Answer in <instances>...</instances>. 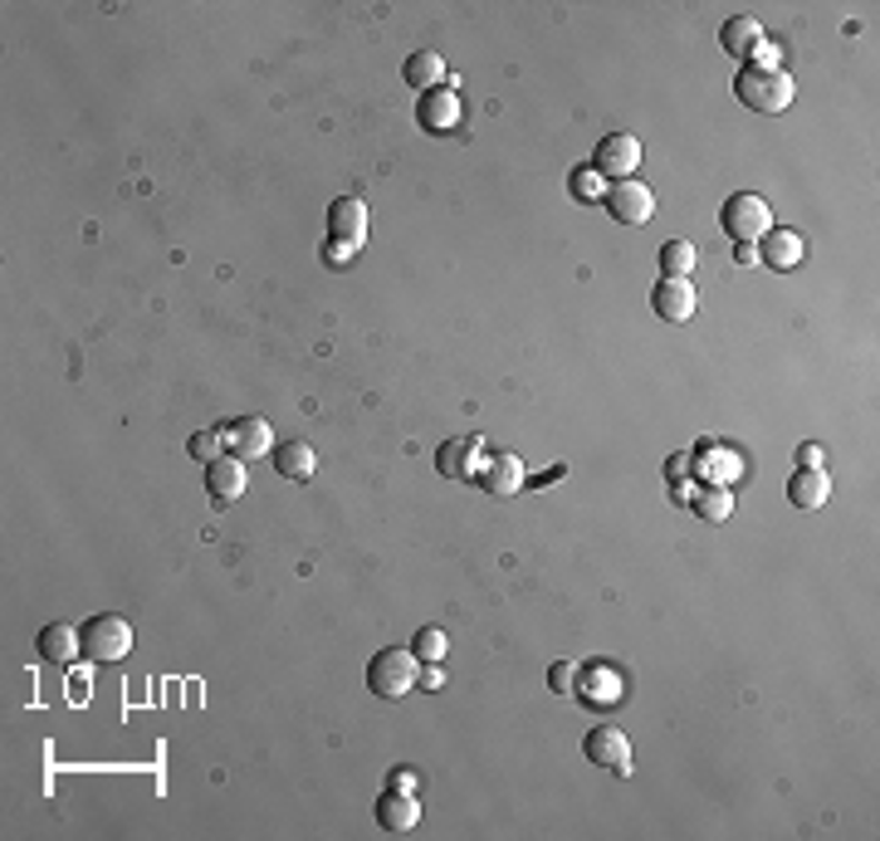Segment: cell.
Instances as JSON below:
<instances>
[{
    "label": "cell",
    "mask_w": 880,
    "mask_h": 841,
    "mask_svg": "<svg viewBox=\"0 0 880 841\" xmlns=\"http://www.w3.org/2000/svg\"><path fill=\"white\" fill-rule=\"evenodd\" d=\"M734 98L753 113H788L792 98H798V83H792L788 69H739L734 73Z\"/></svg>",
    "instance_id": "6da1fadb"
},
{
    "label": "cell",
    "mask_w": 880,
    "mask_h": 841,
    "mask_svg": "<svg viewBox=\"0 0 880 841\" xmlns=\"http://www.w3.org/2000/svg\"><path fill=\"white\" fill-rule=\"evenodd\" d=\"M421 685V661H416V651L412 646H387V651H377L367 661V690L372 695H382V700H402V695H412V690Z\"/></svg>",
    "instance_id": "7a4b0ae2"
},
{
    "label": "cell",
    "mask_w": 880,
    "mask_h": 841,
    "mask_svg": "<svg viewBox=\"0 0 880 841\" xmlns=\"http://www.w3.org/2000/svg\"><path fill=\"white\" fill-rule=\"evenodd\" d=\"M719 226H724V235L734 245H759L768 230H773V210H768L763 196L753 191H734L724 201V210H719Z\"/></svg>",
    "instance_id": "3957f363"
},
{
    "label": "cell",
    "mask_w": 880,
    "mask_h": 841,
    "mask_svg": "<svg viewBox=\"0 0 880 841\" xmlns=\"http://www.w3.org/2000/svg\"><path fill=\"white\" fill-rule=\"evenodd\" d=\"M79 636H83V655L98 665H113L132 651V626H128V616H118V612L89 616V626H83Z\"/></svg>",
    "instance_id": "277c9868"
},
{
    "label": "cell",
    "mask_w": 880,
    "mask_h": 841,
    "mask_svg": "<svg viewBox=\"0 0 880 841\" xmlns=\"http://www.w3.org/2000/svg\"><path fill=\"white\" fill-rule=\"evenodd\" d=\"M485 465H490L485 436H455V441H445L436 451V469L445 479H475V485H479V469H485Z\"/></svg>",
    "instance_id": "5b68a950"
},
{
    "label": "cell",
    "mask_w": 880,
    "mask_h": 841,
    "mask_svg": "<svg viewBox=\"0 0 880 841\" xmlns=\"http://www.w3.org/2000/svg\"><path fill=\"white\" fill-rule=\"evenodd\" d=\"M461 118H465V103H461V89H455V79L441 83V89H431V93H421L416 122L431 132V138H441V132H455V128H461Z\"/></svg>",
    "instance_id": "8992f818"
},
{
    "label": "cell",
    "mask_w": 880,
    "mask_h": 841,
    "mask_svg": "<svg viewBox=\"0 0 880 841\" xmlns=\"http://www.w3.org/2000/svg\"><path fill=\"white\" fill-rule=\"evenodd\" d=\"M606 210H612L616 226H651L655 216V191L646 187V181H616V187H606Z\"/></svg>",
    "instance_id": "52a82bcc"
},
{
    "label": "cell",
    "mask_w": 880,
    "mask_h": 841,
    "mask_svg": "<svg viewBox=\"0 0 880 841\" xmlns=\"http://www.w3.org/2000/svg\"><path fill=\"white\" fill-rule=\"evenodd\" d=\"M597 177H612V181H631L641 167V142L631 138V132H612V138L597 142V152H592L587 162Z\"/></svg>",
    "instance_id": "ba28073f"
},
{
    "label": "cell",
    "mask_w": 880,
    "mask_h": 841,
    "mask_svg": "<svg viewBox=\"0 0 880 841\" xmlns=\"http://www.w3.org/2000/svg\"><path fill=\"white\" fill-rule=\"evenodd\" d=\"M220 436H226V451L240 455L245 465L265 461V455L275 451V431H269V420H259V416H235V420H226V426H220Z\"/></svg>",
    "instance_id": "9c48e42d"
},
{
    "label": "cell",
    "mask_w": 880,
    "mask_h": 841,
    "mask_svg": "<svg viewBox=\"0 0 880 841\" xmlns=\"http://www.w3.org/2000/svg\"><path fill=\"white\" fill-rule=\"evenodd\" d=\"M328 240L348 245V250H363L367 245V201L363 196H338L328 206Z\"/></svg>",
    "instance_id": "30bf717a"
},
{
    "label": "cell",
    "mask_w": 880,
    "mask_h": 841,
    "mask_svg": "<svg viewBox=\"0 0 880 841\" xmlns=\"http://www.w3.org/2000/svg\"><path fill=\"white\" fill-rule=\"evenodd\" d=\"M582 753H587L597 769L616 773V778H631V739L622 734V729H612V724L592 729V734L582 739Z\"/></svg>",
    "instance_id": "8fae6325"
},
{
    "label": "cell",
    "mask_w": 880,
    "mask_h": 841,
    "mask_svg": "<svg viewBox=\"0 0 880 841\" xmlns=\"http://www.w3.org/2000/svg\"><path fill=\"white\" fill-rule=\"evenodd\" d=\"M245 485H250V465L240 455H220V461L206 465V489L216 499V509H230L235 499H245Z\"/></svg>",
    "instance_id": "7c38bea8"
},
{
    "label": "cell",
    "mask_w": 880,
    "mask_h": 841,
    "mask_svg": "<svg viewBox=\"0 0 880 841\" xmlns=\"http://www.w3.org/2000/svg\"><path fill=\"white\" fill-rule=\"evenodd\" d=\"M651 308L665 318V324H690L695 308H700V294H695L690 279H665L661 275V284L651 289Z\"/></svg>",
    "instance_id": "4fadbf2b"
},
{
    "label": "cell",
    "mask_w": 880,
    "mask_h": 841,
    "mask_svg": "<svg viewBox=\"0 0 880 841\" xmlns=\"http://www.w3.org/2000/svg\"><path fill=\"white\" fill-rule=\"evenodd\" d=\"M524 461H518L514 451H500V455H490V465L479 469V489L490 494V499H514L518 489H524Z\"/></svg>",
    "instance_id": "5bb4252c"
},
{
    "label": "cell",
    "mask_w": 880,
    "mask_h": 841,
    "mask_svg": "<svg viewBox=\"0 0 880 841\" xmlns=\"http://www.w3.org/2000/svg\"><path fill=\"white\" fill-rule=\"evenodd\" d=\"M802 255H808V245H802V235L798 230H768L763 240H759V265H768V269H798L802 265Z\"/></svg>",
    "instance_id": "9a60e30c"
},
{
    "label": "cell",
    "mask_w": 880,
    "mask_h": 841,
    "mask_svg": "<svg viewBox=\"0 0 880 841\" xmlns=\"http://www.w3.org/2000/svg\"><path fill=\"white\" fill-rule=\"evenodd\" d=\"M719 44H724V55L743 59V65H753V55L763 49V24L753 16H734L724 20V30H719Z\"/></svg>",
    "instance_id": "2e32d148"
},
{
    "label": "cell",
    "mask_w": 880,
    "mask_h": 841,
    "mask_svg": "<svg viewBox=\"0 0 880 841\" xmlns=\"http://www.w3.org/2000/svg\"><path fill=\"white\" fill-rule=\"evenodd\" d=\"M577 700L592 704V710H616L622 704V675L606 671V665H592V671H582Z\"/></svg>",
    "instance_id": "e0dca14e"
},
{
    "label": "cell",
    "mask_w": 880,
    "mask_h": 841,
    "mask_svg": "<svg viewBox=\"0 0 880 841\" xmlns=\"http://www.w3.org/2000/svg\"><path fill=\"white\" fill-rule=\"evenodd\" d=\"M377 822H382V832H412V827L421 822L416 793H396V788H387V793L377 798Z\"/></svg>",
    "instance_id": "ac0fdd59"
},
{
    "label": "cell",
    "mask_w": 880,
    "mask_h": 841,
    "mask_svg": "<svg viewBox=\"0 0 880 841\" xmlns=\"http://www.w3.org/2000/svg\"><path fill=\"white\" fill-rule=\"evenodd\" d=\"M402 79L412 83V89L431 93V89H441V83H451V73H445V59L436 55V49H416V55H406Z\"/></svg>",
    "instance_id": "d6986e66"
},
{
    "label": "cell",
    "mask_w": 880,
    "mask_h": 841,
    "mask_svg": "<svg viewBox=\"0 0 880 841\" xmlns=\"http://www.w3.org/2000/svg\"><path fill=\"white\" fill-rule=\"evenodd\" d=\"M788 499L798 504V509H822V504L832 499V479H827V469H792Z\"/></svg>",
    "instance_id": "ffe728a7"
},
{
    "label": "cell",
    "mask_w": 880,
    "mask_h": 841,
    "mask_svg": "<svg viewBox=\"0 0 880 841\" xmlns=\"http://www.w3.org/2000/svg\"><path fill=\"white\" fill-rule=\"evenodd\" d=\"M34 646H40V655L45 661H55V665H69L73 655H83V636L73 626H65V622H55V626H45L40 631V641H34Z\"/></svg>",
    "instance_id": "44dd1931"
},
{
    "label": "cell",
    "mask_w": 880,
    "mask_h": 841,
    "mask_svg": "<svg viewBox=\"0 0 880 841\" xmlns=\"http://www.w3.org/2000/svg\"><path fill=\"white\" fill-rule=\"evenodd\" d=\"M275 469L284 479H314V469H318V455H314V445L308 441H284L279 451H275Z\"/></svg>",
    "instance_id": "7402d4cb"
},
{
    "label": "cell",
    "mask_w": 880,
    "mask_h": 841,
    "mask_svg": "<svg viewBox=\"0 0 880 841\" xmlns=\"http://www.w3.org/2000/svg\"><path fill=\"white\" fill-rule=\"evenodd\" d=\"M700 455H704V461H700V475H704V479H714V475H719V479H734L739 469H743V465H739V455H734V451H724V445H714V441H704V445H700Z\"/></svg>",
    "instance_id": "603a6c76"
},
{
    "label": "cell",
    "mask_w": 880,
    "mask_h": 841,
    "mask_svg": "<svg viewBox=\"0 0 880 841\" xmlns=\"http://www.w3.org/2000/svg\"><path fill=\"white\" fill-rule=\"evenodd\" d=\"M690 504H695V514H700V518H710V524H724V518L734 514V494H729L724 485H710V489H700Z\"/></svg>",
    "instance_id": "cb8c5ba5"
},
{
    "label": "cell",
    "mask_w": 880,
    "mask_h": 841,
    "mask_svg": "<svg viewBox=\"0 0 880 841\" xmlns=\"http://www.w3.org/2000/svg\"><path fill=\"white\" fill-rule=\"evenodd\" d=\"M690 269H695V245L690 240L661 245V275L665 279H690Z\"/></svg>",
    "instance_id": "d4e9b609"
},
{
    "label": "cell",
    "mask_w": 880,
    "mask_h": 841,
    "mask_svg": "<svg viewBox=\"0 0 880 841\" xmlns=\"http://www.w3.org/2000/svg\"><path fill=\"white\" fill-rule=\"evenodd\" d=\"M412 651H416V661H421V665H441V661H445V651H451V636H445L441 626H421V631H416V641H412Z\"/></svg>",
    "instance_id": "484cf974"
},
{
    "label": "cell",
    "mask_w": 880,
    "mask_h": 841,
    "mask_svg": "<svg viewBox=\"0 0 880 841\" xmlns=\"http://www.w3.org/2000/svg\"><path fill=\"white\" fill-rule=\"evenodd\" d=\"M548 685H553V695H563V700H577L582 665H577V661H553V665H548Z\"/></svg>",
    "instance_id": "4316f807"
},
{
    "label": "cell",
    "mask_w": 880,
    "mask_h": 841,
    "mask_svg": "<svg viewBox=\"0 0 880 841\" xmlns=\"http://www.w3.org/2000/svg\"><path fill=\"white\" fill-rule=\"evenodd\" d=\"M220 445H226V436H220V431H196V436L186 441V451H191V461L210 465V461H220Z\"/></svg>",
    "instance_id": "83f0119b"
},
{
    "label": "cell",
    "mask_w": 880,
    "mask_h": 841,
    "mask_svg": "<svg viewBox=\"0 0 880 841\" xmlns=\"http://www.w3.org/2000/svg\"><path fill=\"white\" fill-rule=\"evenodd\" d=\"M606 177H597V171L592 167H577L573 171V196L577 201H606V187H602Z\"/></svg>",
    "instance_id": "f1b7e54d"
},
{
    "label": "cell",
    "mask_w": 880,
    "mask_h": 841,
    "mask_svg": "<svg viewBox=\"0 0 880 841\" xmlns=\"http://www.w3.org/2000/svg\"><path fill=\"white\" fill-rule=\"evenodd\" d=\"M387 788H396V793H416V773L412 769H392L387 773Z\"/></svg>",
    "instance_id": "f546056e"
},
{
    "label": "cell",
    "mask_w": 880,
    "mask_h": 841,
    "mask_svg": "<svg viewBox=\"0 0 880 841\" xmlns=\"http://www.w3.org/2000/svg\"><path fill=\"white\" fill-rule=\"evenodd\" d=\"M798 461H802L798 469H822V461H827V455H822V445H812V441H808V445H802V451H798Z\"/></svg>",
    "instance_id": "4dcf8cb0"
},
{
    "label": "cell",
    "mask_w": 880,
    "mask_h": 841,
    "mask_svg": "<svg viewBox=\"0 0 880 841\" xmlns=\"http://www.w3.org/2000/svg\"><path fill=\"white\" fill-rule=\"evenodd\" d=\"M324 255H328V265H338V269H343L357 250H348V245H333V240H328V245H324Z\"/></svg>",
    "instance_id": "1f68e13d"
},
{
    "label": "cell",
    "mask_w": 880,
    "mask_h": 841,
    "mask_svg": "<svg viewBox=\"0 0 880 841\" xmlns=\"http://www.w3.org/2000/svg\"><path fill=\"white\" fill-rule=\"evenodd\" d=\"M421 685H426V690H441V685H445V671H441V665H426V671H421Z\"/></svg>",
    "instance_id": "d6a6232c"
},
{
    "label": "cell",
    "mask_w": 880,
    "mask_h": 841,
    "mask_svg": "<svg viewBox=\"0 0 880 841\" xmlns=\"http://www.w3.org/2000/svg\"><path fill=\"white\" fill-rule=\"evenodd\" d=\"M563 475H567V465H553V469H543V475L524 479V485H553V479H563Z\"/></svg>",
    "instance_id": "836d02e7"
},
{
    "label": "cell",
    "mask_w": 880,
    "mask_h": 841,
    "mask_svg": "<svg viewBox=\"0 0 880 841\" xmlns=\"http://www.w3.org/2000/svg\"><path fill=\"white\" fill-rule=\"evenodd\" d=\"M685 461H690V455H671V461H665V475L680 479V475H685Z\"/></svg>",
    "instance_id": "e575fe53"
},
{
    "label": "cell",
    "mask_w": 880,
    "mask_h": 841,
    "mask_svg": "<svg viewBox=\"0 0 880 841\" xmlns=\"http://www.w3.org/2000/svg\"><path fill=\"white\" fill-rule=\"evenodd\" d=\"M739 265H759V245H739Z\"/></svg>",
    "instance_id": "d590c367"
}]
</instances>
